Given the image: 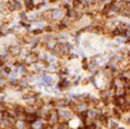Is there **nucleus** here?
Masks as SVG:
<instances>
[{"mask_svg": "<svg viewBox=\"0 0 130 129\" xmlns=\"http://www.w3.org/2000/svg\"><path fill=\"white\" fill-rule=\"evenodd\" d=\"M65 17V9L60 7H54L51 9V22H60Z\"/></svg>", "mask_w": 130, "mask_h": 129, "instance_id": "obj_1", "label": "nucleus"}, {"mask_svg": "<svg viewBox=\"0 0 130 129\" xmlns=\"http://www.w3.org/2000/svg\"><path fill=\"white\" fill-rule=\"evenodd\" d=\"M40 61V54L37 52V51H35V50H31V52H29V55L26 58V60H24V63L27 64V65H31V64H36V63H38Z\"/></svg>", "mask_w": 130, "mask_h": 129, "instance_id": "obj_2", "label": "nucleus"}, {"mask_svg": "<svg viewBox=\"0 0 130 129\" xmlns=\"http://www.w3.org/2000/svg\"><path fill=\"white\" fill-rule=\"evenodd\" d=\"M36 5H37V0H24L23 2V9L28 13L36 10Z\"/></svg>", "mask_w": 130, "mask_h": 129, "instance_id": "obj_3", "label": "nucleus"}, {"mask_svg": "<svg viewBox=\"0 0 130 129\" xmlns=\"http://www.w3.org/2000/svg\"><path fill=\"white\" fill-rule=\"evenodd\" d=\"M57 44H59V40H57V38H51L50 41H47V42L43 45V49H45L46 51H48V52H50L54 47H56V46H57Z\"/></svg>", "mask_w": 130, "mask_h": 129, "instance_id": "obj_4", "label": "nucleus"}, {"mask_svg": "<svg viewBox=\"0 0 130 129\" xmlns=\"http://www.w3.org/2000/svg\"><path fill=\"white\" fill-rule=\"evenodd\" d=\"M113 40H115V44H117L119 46H121V45H126V42H127V40H126L124 36H117V37H115Z\"/></svg>", "mask_w": 130, "mask_h": 129, "instance_id": "obj_5", "label": "nucleus"}, {"mask_svg": "<svg viewBox=\"0 0 130 129\" xmlns=\"http://www.w3.org/2000/svg\"><path fill=\"white\" fill-rule=\"evenodd\" d=\"M4 36H3V32H2V30H0V40H2Z\"/></svg>", "mask_w": 130, "mask_h": 129, "instance_id": "obj_6", "label": "nucleus"}]
</instances>
